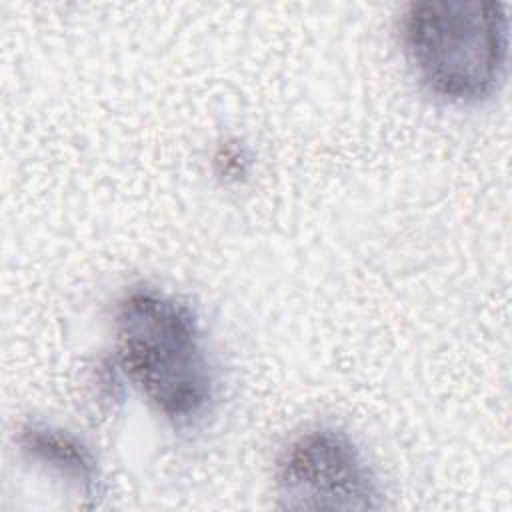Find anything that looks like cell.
<instances>
[{
	"label": "cell",
	"mask_w": 512,
	"mask_h": 512,
	"mask_svg": "<svg viewBox=\"0 0 512 512\" xmlns=\"http://www.w3.org/2000/svg\"><path fill=\"white\" fill-rule=\"evenodd\" d=\"M510 22L506 6L480 0L412 2L402 44L422 84L442 100L472 104L504 80Z\"/></svg>",
	"instance_id": "2"
},
{
	"label": "cell",
	"mask_w": 512,
	"mask_h": 512,
	"mask_svg": "<svg viewBox=\"0 0 512 512\" xmlns=\"http://www.w3.org/2000/svg\"><path fill=\"white\" fill-rule=\"evenodd\" d=\"M18 442L30 460L54 470L62 480L76 486L84 498L100 494L96 460L78 438L52 426L30 424L22 428Z\"/></svg>",
	"instance_id": "4"
},
{
	"label": "cell",
	"mask_w": 512,
	"mask_h": 512,
	"mask_svg": "<svg viewBox=\"0 0 512 512\" xmlns=\"http://www.w3.org/2000/svg\"><path fill=\"white\" fill-rule=\"evenodd\" d=\"M114 338L120 368L166 420L182 426L208 412L214 372L190 306L158 288H132L116 304Z\"/></svg>",
	"instance_id": "1"
},
{
	"label": "cell",
	"mask_w": 512,
	"mask_h": 512,
	"mask_svg": "<svg viewBox=\"0 0 512 512\" xmlns=\"http://www.w3.org/2000/svg\"><path fill=\"white\" fill-rule=\"evenodd\" d=\"M276 494L286 510H376L384 496L364 452L332 426L310 428L282 450Z\"/></svg>",
	"instance_id": "3"
}]
</instances>
